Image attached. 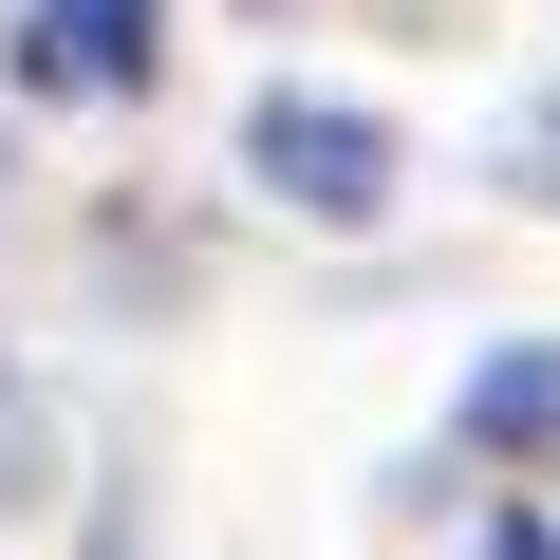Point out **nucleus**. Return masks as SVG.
Segmentation results:
<instances>
[{"mask_svg":"<svg viewBox=\"0 0 560 560\" xmlns=\"http://www.w3.org/2000/svg\"><path fill=\"white\" fill-rule=\"evenodd\" d=\"M0 75L38 113H131L168 75V0H20V20H0Z\"/></svg>","mask_w":560,"mask_h":560,"instance_id":"2","label":"nucleus"},{"mask_svg":"<svg viewBox=\"0 0 560 560\" xmlns=\"http://www.w3.org/2000/svg\"><path fill=\"white\" fill-rule=\"evenodd\" d=\"M448 430L467 448H560V337H486L467 393H448Z\"/></svg>","mask_w":560,"mask_h":560,"instance_id":"3","label":"nucleus"},{"mask_svg":"<svg viewBox=\"0 0 560 560\" xmlns=\"http://www.w3.org/2000/svg\"><path fill=\"white\" fill-rule=\"evenodd\" d=\"M486 560H560V523H541V504H504V523H486Z\"/></svg>","mask_w":560,"mask_h":560,"instance_id":"4","label":"nucleus"},{"mask_svg":"<svg viewBox=\"0 0 560 560\" xmlns=\"http://www.w3.org/2000/svg\"><path fill=\"white\" fill-rule=\"evenodd\" d=\"M243 187L261 206H300V224H393V187H411V131L393 113H355V94H243Z\"/></svg>","mask_w":560,"mask_h":560,"instance_id":"1","label":"nucleus"}]
</instances>
